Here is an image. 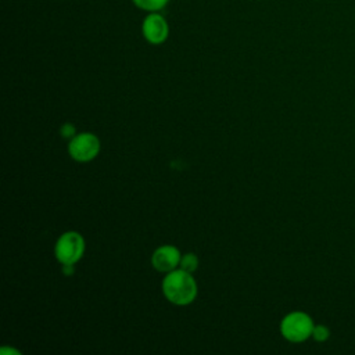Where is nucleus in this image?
I'll return each instance as SVG.
<instances>
[{"instance_id": "nucleus-9", "label": "nucleus", "mask_w": 355, "mask_h": 355, "mask_svg": "<svg viewBox=\"0 0 355 355\" xmlns=\"http://www.w3.org/2000/svg\"><path fill=\"white\" fill-rule=\"evenodd\" d=\"M330 337V329L324 324H315L312 330V338L318 343H324Z\"/></svg>"}, {"instance_id": "nucleus-12", "label": "nucleus", "mask_w": 355, "mask_h": 355, "mask_svg": "<svg viewBox=\"0 0 355 355\" xmlns=\"http://www.w3.org/2000/svg\"><path fill=\"white\" fill-rule=\"evenodd\" d=\"M0 352H1L3 355H4V354H7V352H10V354H19L18 351H15V349H12V348L10 349V348H7V347H3V348L0 349Z\"/></svg>"}, {"instance_id": "nucleus-11", "label": "nucleus", "mask_w": 355, "mask_h": 355, "mask_svg": "<svg viewBox=\"0 0 355 355\" xmlns=\"http://www.w3.org/2000/svg\"><path fill=\"white\" fill-rule=\"evenodd\" d=\"M62 273L71 276L73 273V265H62Z\"/></svg>"}, {"instance_id": "nucleus-1", "label": "nucleus", "mask_w": 355, "mask_h": 355, "mask_svg": "<svg viewBox=\"0 0 355 355\" xmlns=\"http://www.w3.org/2000/svg\"><path fill=\"white\" fill-rule=\"evenodd\" d=\"M162 293L165 298L175 305H187L197 295V283L190 272L173 269L162 280Z\"/></svg>"}, {"instance_id": "nucleus-2", "label": "nucleus", "mask_w": 355, "mask_h": 355, "mask_svg": "<svg viewBox=\"0 0 355 355\" xmlns=\"http://www.w3.org/2000/svg\"><path fill=\"white\" fill-rule=\"evenodd\" d=\"M312 318L302 311H294L287 313L280 322L282 336L291 343H302L312 337L313 330Z\"/></svg>"}, {"instance_id": "nucleus-3", "label": "nucleus", "mask_w": 355, "mask_h": 355, "mask_svg": "<svg viewBox=\"0 0 355 355\" xmlns=\"http://www.w3.org/2000/svg\"><path fill=\"white\" fill-rule=\"evenodd\" d=\"M85 252V240L80 233L69 230L62 233L54 247V254L62 265L76 263Z\"/></svg>"}, {"instance_id": "nucleus-10", "label": "nucleus", "mask_w": 355, "mask_h": 355, "mask_svg": "<svg viewBox=\"0 0 355 355\" xmlns=\"http://www.w3.org/2000/svg\"><path fill=\"white\" fill-rule=\"evenodd\" d=\"M60 133H61V136H62L64 139H72V137L76 135V130H75V126H73L72 123L67 122V123H64V125L61 126Z\"/></svg>"}, {"instance_id": "nucleus-7", "label": "nucleus", "mask_w": 355, "mask_h": 355, "mask_svg": "<svg viewBox=\"0 0 355 355\" xmlns=\"http://www.w3.org/2000/svg\"><path fill=\"white\" fill-rule=\"evenodd\" d=\"M171 0H132V3L143 11L151 12V11H161L164 10Z\"/></svg>"}, {"instance_id": "nucleus-6", "label": "nucleus", "mask_w": 355, "mask_h": 355, "mask_svg": "<svg viewBox=\"0 0 355 355\" xmlns=\"http://www.w3.org/2000/svg\"><path fill=\"white\" fill-rule=\"evenodd\" d=\"M180 251L175 245H161L151 255V265L159 272H171L180 263Z\"/></svg>"}, {"instance_id": "nucleus-5", "label": "nucleus", "mask_w": 355, "mask_h": 355, "mask_svg": "<svg viewBox=\"0 0 355 355\" xmlns=\"http://www.w3.org/2000/svg\"><path fill=\"white\" fill-rule=\"evenodd\" d=\"M141 35L150 44H162L169 36V24L159 11L147 12L141 22Z\"/></svg>"}, {"instance_id": "nucleus-4", "label": "nucleus", "mask_w": 355, "mask_h": 355, "mask_svg": "<svg viewBox=\"0 0 355 355\" xmlns=\"http://www.w3.org/2000/svg\"><path fill=\"white\" fill-rule=\"evenodd\" d=\"M100 151V139L94 133L82 132L75 135L69 144L68 153L69 155L79 162H87L97 157Z\"/></svg>"}, {"instance_id": "nucleus-8", "label": "nucleus", "mask_w": 355, "mask_h": 355, "mask_svg": "<svg viewBox=\"0 0 355 355\" xmlns=\"http://www.w3.org/2000/svg\"><path fill=\"white\" fill-rule=\"evenodd\" d=\"M179 266H180L182 269H184V270L193 273V272L197 269V266H198V258H197V255L193 254V252H187V254L182 255Z\"/></svg>"}]
</instances>
